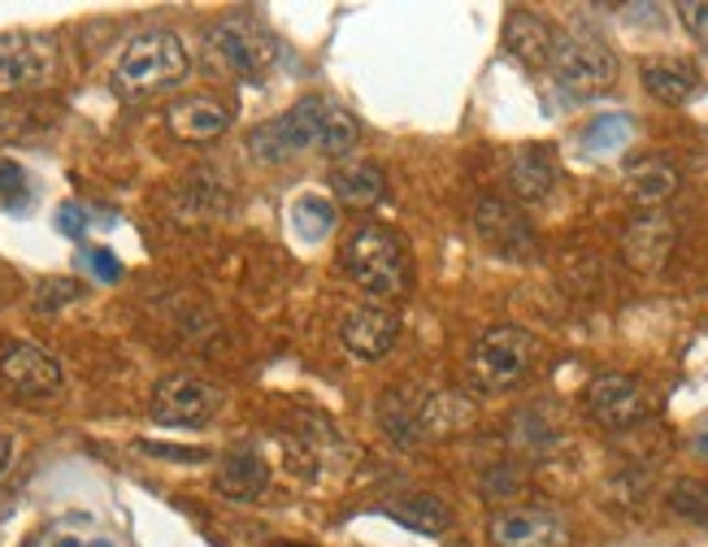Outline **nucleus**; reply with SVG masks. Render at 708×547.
Returning a JSON list of instances; mask_svg holds the SVG:
<instances>
[{
    "instance_id": "f257e3e1",
    "label": "nucleus",
    "mask_w": 708,
    "mask_h": 547,
    "mask_svg": "<svg viewBox=\"0 0 708 547\" xmlns=\"http://www.w3.org/2000/svg\"><path fill=\"white\" fill-rule=\"evenodd\" d=\"M361 140V122L340 104L326 97H304L296 100L287 113L270 118L249 131V152L265 165H287L296 156H344L356 149Z\"/></svg>"
},
{
    "instance_id": "f03ea898",
    "label": "nucleus",
    "mask_w": 708,
    "mask_h": 547,
    "mask_svg": "<svg viewBox=\"0 0 708 547\" xmlns=\"http://www.w3.org/2000/svg\"><path fill=\"white\" fill-rule=\"evenodd\" d=\"M469 417H474V404L456 396L453 387H435V383H401V387H387L378 399V426L405 448L448 439Z\"/></svg>"
},
{
    "instance_id": "7ed1b4c3",
    "label": "nucleus",
    "mask_w": 708,
    "mask_h": 547,
    "mask_svg": "<svg viewBox=\"0 0 708 547\" xmlns=\"http://www.w3.org/2000/svg\"><path fill=\"white\" fill-rule=\"evenodd\" d=\"M188 49L174 31L165 27H149L140 36L127 40V49L113 61V92L127 100L152 97L161 88H174L188 74Z\"/></svg>"
},
{
    "instance_id": "20e7f679",
    "label": "nucleus",
    "mask_w": 708,
    "mask_h": 547,
    "mask_svg": "<svg viewBox=\"0 0 708 547\" xmlns=\"http://www.w3.org/2000/svg\"><path fill=\"white\" fill-rule=\"evenodd\" d=\"M344 270L365 296L401 300L408 292V249L401 235L383 222H365L356 226L344 244Z\"/></svg>"
},
{
    "instance_id": "39448f33",
    "label": "nucleus",
    "mask_w": 708,
    "mask_h": 547,
    "mask_svg": "<svg viewBox=\"0 0 708 547\" xmlns=\"http://www.w3.org/2000/svg\"><path fill=\"white\" fill-rule=\"evenodd\" d=\"M279 57L274 36L256 18H222L204 31V65L226 79H261Z\"/></svg>"
},
{
    "instance_id": "423d86ee",
    "label": "nucleus",
    "mask_w": 708,
    "mask_h": 547,
    "mask_svg": "<svg viewBox=\"0 0 708 547\" xmlns=\"http://www.w3.org/2000/svg\"><path fill=\"white\" fill-rule=\"evenodd\" d=\"M539 356V344L522 326H492L469 348V374L483 392H513Z\"/></svg>"
},
{
    "instance_id": "0eeeda50",
    "label": "nucleus",
    "mask_w": 708,
    "mask_h": 547,
    "mask_svg": "<svg viewBox=\"0 0 708 547\" xmlns=\"http://www.w3.org/2000/svg\"><path fill=\"white\" fill-rule=\"evenodd\" d=\"M553 74L560 88H569L574 97H596L617 83V52L608 49L600 36L591 31H560L553 44Z\"/></svg>"
},
{
    "instance_id": "6e6552de",
    "label": "nucleus",
    "mask_w": 708,
    "mask_h": 547,
    "mask_svg": "<svg viewBox=\"0 0 708 547\" xmlns=\"http://www.w3.org/2000/svg\"><path fill=\"white\" fill-rule=\"evenodd\" d=\"M61 65L52 36L40 31H0V92L44 88Z\"/></svg>"
},
{
    "instance_id": "1a4fd4ad",
    "label": "nucleus",
    "mask_w": 708,
    "mask_h": 547,
    "mask_svg": "<svg viewBox=\"0 0 708 547\" xmlns=\"http://www.w3.org/2000/svg\"><path fill=\"white\" fill-rule=\"evenodd\" d=\"M222 392L196 374H170L152 387V422L156 426H204L222 413Z\"/></svg>"
},
{
    "instance_id": "9d476101",
    "label": "nucleus",
    "mask_w": 708,
    "mask_h": 547,
    "mask_svg": "<svg viewBox=\"0 0 708 547\" xmlns=\"http://www.w3.org/2000/svg\"><path fill=\"white\" fill-rule=\"evenodd\" d=\"M583 404L605 430H630L653 413L648 387L630 374H596L583 392Z\"/></svg>"
},
{
    "instance_id": "9b49d317",
    "label": "nucleus",
    "mask_w": 708,
    "mask_h": 547,
    "mask_svg": "<svg viewBox=\"0 0 708 547\" xmlns=\"http://www.w3.org/2000/svg\"><path fill=\"white\" fill-rule=\"evenodd\" d=\"M487 539L496 547H569L574 530L553 508H500L487 521Z\"/></svg>"
},
{
    "instance_id": "f8f14e48",
    "label": "nucleus",
    "mask_w": 708,
    "mask_h": 547,
    "mask_svg": "<svg viewBox=\"0 0 708 547\" xmlns=\"http://www.w3.org/2000/svg\"><path fill=\"white\" fill-rule=\"evenodd\" d=\"M401 335V317L392 308H383L378 300H365L340 317V344L353 352L356 361H378L396 348Z\"/></svg>"
},
{
    "instance_id": "ddd939ff",
    "label": "nucleus",
    "mask_w": 708,
    "mask_h": 547,
    "mask_svg": "<svg viewBox=\"0 0 708 547\" xmlns=\"http://www.w3.org/2000/svg\"><path fill=\"white\" fill-rule=\"evenodd\" d=\"M474 231H478V240L496 256H508V261H522V256L535 252L530 222L517 213V204H508L500 196H487L474 204Z\"/></svg>"
},
{
    "instance_id": "4468645a",
    "label": "nucleus",
    "mask_w": 708,
    "mask_h": 547,
    "mask_svg": "<svg viewBox=\"0 0 708 547\" xmlns=\"http://www.w3.org/2000/svg\"><path fill=\"white\" fill-rule=\"evenodd\" d=\"M0 383L13 392V396L27 399H44L61 392V365L57 356H49L36 344H13L0 356Z\"/></svg>"
},
{
    "instance_id": "2eb2a0df",
    "label": "nucleus",
    "mask_w": 708,
    "mask_h": 547,
    "mask_svg": "<svg viewBox=\"0 0 708 547\" xmlns=\"http://www.w3.org/2000/svg\"><path fill=\"white\" fill-rule=\"evenodd\" d=\"M621 188H626V196L635 200L644 213H653V209H660L665 200L682 188V174H678V165H674L669 156L648 152V156H635V161L626 165Z\"/></svg>"
},
{
    "instance_id": "dca6fc26",
    "label": "nucleus",
    "mask_w": 708,
    "mask_h": 547,
    "mask_svg": "<svg viewBox=\"0 0 708 547\" xmlns=\"http://www.w3.org/2000/svg\"><path fill=\"white\" fill-rule=\"evenodd\" d=\"M674 240H678L674 222H669L660 209H653V213H639V217L626 226L621 252H626V261H630L635 270H660V265L669 261V252H674Z\"/></svg>"
},
{
    "instance_id": "f3484780",
    "label": "nucleus",
    "mask_w": 708,
    "mask_h": 547,
    "mask_svg": "<svg viewBox=\"0 0 708 547\" xmlns=\"http://www.w3.org/2000/svg\"><path fill=\"white\" fill-rule=\"evenodd\" d=\"M508 192L526 204H539L557 192V156L544 144H526L508 156Z\"/></svg>"
},
{
    "instance_id": "a211bd4d",
    "label": "nucleus",
    "mask_w": 708,
    "mask_h": 547,
    "mask_svg": "<svg viewBox=\"0 0 708 547\" xmlns=\"http://www.w3.org/2000/svg\"><path fill=\"white\" fill-rule=\"evenodd\" d=\"M165 122H170V131L179 140L204 144V140H218L231 126V104H222L218 97H183L170 104Z\"/></svg>"
},
{
    "instance_id": "6ab92c4d",
    "label": "nucleus",
    "mask_w": 708,
    "mask_h": 547,
    "mask_svg": "<svg viewBox=\"0 0 708 547\" xmlns=\"http://www.w3.org/2000/svg\"><path fill=\"white\" fill-rule=\"evenodd\" d=\"M331 192L348 209H374L378 200L387 196V174H383L378 161L353 156V161H340L331 170Z\"/></svg>"
},
{
    "instance_id": "aec40b11",
    "label": "nucleus",
    "mask_w": 708,
    "mask_h": 547,
    "mask_svg": "<svg viewBox=\"0 0 708 547\" xmlns=\"http://www.w3.org/2000/svg\"><path fill=\"white\" fill-rule=\"evenodd\" d=\"M553 44H557V36H553V27H548L539 13H530V9H508L505 49L513 52L522 65H548V61H553Z\"/></svg>"
},
{
    "instance_id": "412c9836",
    "label": "nucleus",
    "mask_w": 708,
    "mask_h": 547,
    "mask_svg": "<svg viewBox=\"0 0 708 547\" xmlns=\"http://www.w3.org/2000/svg\"><path fill=\"white\" fill-rule=\"evenodd\" d=\"M265 483H270V465H265L253 448H235L226 460H222V469L213 474L218 496L240 499V504H249V499L261 496V492H265Z\"/></svg>"
},
{
    "instance_id": "4be33fe9",
    "label": "nucleus",
    "mask_w": 708,
    "mask_h": 547,
    "mask_svg": "<svg viewBox=\"0 0 708 547\" xmlns=\"http://www.w3.org/2000/svg\"><path fill=\"white\" fill-rule=\"evenodd\" d=\"M644 88L660 100V104H687L700 92V74L682 61H648L644 65Z\"/></svg>"
},
{
    "instance_id": "5701e85b",
    "label": "nucleus",
    "mask_w": 708,
    "mask_h": 547,
    "mask_svg": "<svg viewBox=\"0 0 708 547\" xmlns=\"http://www.w3.org/2000/svg\"><path fill=\"white\" fill-rule=\"evenodd\" d=\"M392 517H396V521H405L408 530H422V535H439V530H448V526H453V508H448L439 496H426V492L396 499Z\"/></svg>"
},
{
    "instance_id": "b1692460",
    "label": "nucleus",
    "mask_w": 708,
    "mask_h": 547,
    "mask_svg": "<svg viewBox=\"0 0 708 547\" xmlns=\"http://www.w3.org/2000/svg\"><path fill=\"white\" fill-rule=\"evenodd\" d=\"M630 118L626 113H605V118H596L587 131H583V144L591 152H617L626 149V140H630Z\"/></svg>"
},
{
    "instance_id": "393cba45",
    "label": "nucleus",
    "mask_w": 708,
    "mask_h": 547,
    "mask_svg": "<svg viewBox=\"0 0 708 547\" xmlns=\"http://www.w3.org/2000/svg\"><path fill=\"white\" fill-rule=\"evenodd\" d=\"M669 508L696 526H708V483L700 478H682L669 487Z\"/></svg>"
},
{
    "instance_id": "a878e982",
    "label": "nucleus",
    "mask_w": 708,
    "mask_h": 547,
    "mask_svg": "<svg viewBox=\"0 0 708 547\" xmlns=\"http://www.w3.org/2000/svg\"><path fill=\"white\" fill-rule=\"evenodd\" d=\"M292 222H296V231H301L304 240H322V235L335 226V209H331L326 200L304 196L301 204L292 209Z\"/></svg>"
},
{
    "instance_id": "bb28decb",
    "label": "nucleus",
    "mask_w": 708,
    "mask_h": 547,
    "mask_svg": "<svg viewBox=\"0 0 708 547\" xmlns=\"http://www.w3.org/2000/svg\"><path fill=\"white\" fill-rule=\"evenodd\" d=\"M83 296V283L79 278H44L40 287H36V313H61L65 304H74V300Z\"/></svg>"
},
{
    "instance_id": "cd10ccee",
    "label": "nucleus",
    "mask_w": 708,
    "mask_h": 547,
    "mask_svg": "<svg viewBox=\"0 0 708 547\" xmlns=\"http://www.w3.org/2000/svg\"><path fill=\"white\" fill-rule=\"evenodd\" d=\"M0 204L13 213L27 209V170L18 161H0Z\"/></svg>"
},
{
    "instance_id": "c85d7f7f",
    "label": "nucleus",
    "mask_w": 708,
    "mask_h": 547,
    "mask_svg": "<svg viewBox=\"0 0 708 547\" xmlns=\"http://www.w3.org/2000/svg\"><path fill=\"white\" fill-rule=\"evenodd\" d=\"M678 18H682V27H687V36L700 44V49H708V4H678Z\"/></svg>"
},
{
    "instance_id": "c756f323",
    "label": "nucleus",
    "mask_w": 708,
    "mask_h": 547,
    "mask_svg": "<svg viewBox=\"0 0 708 547\" xmlns=\"http://www.w3.org/2000/svg\"><path fill=\"white\" fill-rule=\"evenodd\" d=\"M92 270H97V278H104V283H118V278H122L118 256H113V252H104V249L92 252Z\"/></svg>"
},
{
    "instance_id": "7c9ffc66",
    "label": "nucleus",
    "mask_w": 708,
    "mask_h": 547,
    "mask_svg": "<svg viewBox=\"0 0 708 547\" xmlns=\"http://www.w3.org/2000/svg\"><path fill=\"white\" fill-rule=\"evenodd\" d=\"M57 222H61L65 235H83V209H79V204H61V209H57Z\"/></svg>"
},
{
    "instance_id": "2f4dec72",
    "label": "nucleus",
    "mask_w": 708,
    "mask_h": 547,
    "mask_svg": "<svg viewBox=\"0 0 708 547\" xmlns=\"http://www.w3.org/2000/svg\"><path fill=\"white\" fill-rule=\"evenodd\" d=\"M144 452H152V456H170V460H204L209 452H201V448H161V444H144Z\"/></svg>"
},
{
    "instance_id": "473e14b6",
    "label": "nucleus",
    "mask_w": 708,
    "mask_h": 547,
    "mask_svg": "<svg viewBox=\"0 0 708 547\" xmlns=\"http://www.w3.org/2000/svg\"><path fill=\"white\" fill-rule=\"evenodd\" d=\"M9 456H13V435L0 430V478H4V469H9Z\"/></svg>"
},
{
    "instance_id": "72a5a7b5",
    "label": "nucleus",
    "mask_w": 708,
    "mask_h": 547,
    "mask_svg": "<svg viewBox=\"0 0 708 547\" xmlns=\"http://www.w3.org/2000/svg\"><path fill=\"white\" fill-rule=\"evenodd\" d=\"M696 448H700V456H708V435H700V439H696Z\"/></svg>"
},
{
    "instance_id": "f704fd0d",
    "label": "nucleus",
    "mask_w": 708,
    "mask_h": 547,
    "mask_svg": "<svg viewBox=\"0 0 708 547\" xmlns=\"http://www.w3.org/2000/svg\"><path fill=\"white\" fill-rule=\"evenodd\" d=\"M270 547H304V544H270Z\"/></svg>"
}]
</instances>
